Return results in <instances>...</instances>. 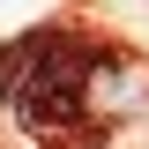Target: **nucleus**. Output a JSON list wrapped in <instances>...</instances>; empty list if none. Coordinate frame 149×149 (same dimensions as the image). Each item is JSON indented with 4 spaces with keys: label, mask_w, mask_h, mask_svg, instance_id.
I'll use <instances>...</instances> for the list:
<instances>
[{
    "label": "nucleus",
    "mask_w": 149,
    "mask_h": 149,
    "mask_svg": "<svg viewBox=\"0 0 149 149\" xmlns=\"http://www.w3.org/2000/svg\"><path fill=\"white\" fill-rule=\"evenodd\" d=\"M134 112H149V74L134 67L127 52H97L90 67V104H82V119H134Z\"/></svg>",
    "instance_id": "f03ea898"
},
{
    "label": "nucleus",
    "mask_w": 149,
    "mask_h": 149,
    "mask_svg": "<svg viewBox=\"0 0 149 149\" xmlns=\"http://www.w3.org/2000/svg\"><path fill=\"white\" fill-rule=\"evenodd\" d=\"M90 67L97 52L67 30H30L0 52V97L30 127H74V112L90 104Z\"/></svg>",
    "instance_id": "f257e3e1"
}]
</instances>
